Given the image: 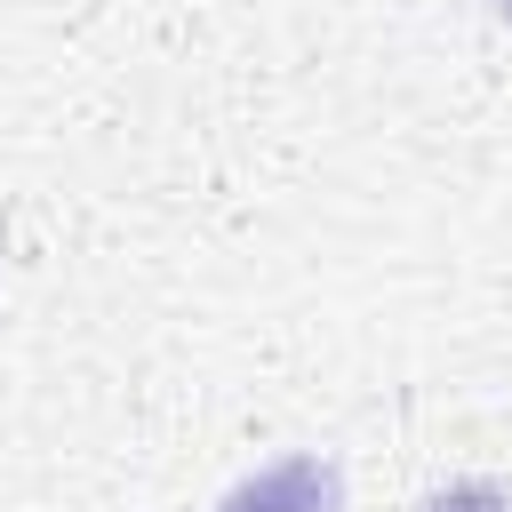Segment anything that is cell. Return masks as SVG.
Wrapping results in <instances>:
<instances>
[{
  "label": "cell",
  "mask_w": 512,
  "mask_h": 512,
  "mask_svg": "<svg viewBox=\"0 0 512 512\" xmlns=\"http://www.w3.org/2000/svg\"><path fill=\"white\" fill-rule=\"evenodd\" d=\"M408 512H512V496H504L496 480H448V488L416 496Z\"/></svg>",
  "instance_id": "7a4b0ae2"
},
{
  "label": "cell",
  "mask_w": 512,
  "mask_h": 512,
  "mask_svg": "<svg viewBox=\"0 0 512 512\" xmlns=\"http://www.w3.org/2000/svg\"><path fill=\"white\" fill-rule=\"evenodd\" d=\"M216 512H344V472L328 456H280L240 488H224Z\"/></svg>",
  "instance_id": "6da1fadb"
}]
</instances>
